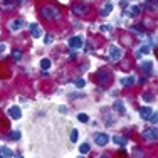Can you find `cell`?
<instances>
[{
  "mask_svg": "<svg viewBox=\"0 0 158 158\" xmlns=\"http://www.w3.org/2000/svg\"><path fill=\"white\" fill-rule=\"evenodd\" d=\"M29 32H31V35L34 39H39L40 35H42V31H40V25L37 24V22H32L31 25H29Z\"/></svg>",
  "mask_w": 158,
  "mask_h": 158,
  "instance_id": "obj_11",
  "label": "cell"
},
{
  "mask_svg": "<svg viewBox=\"0 0 158 158\" xmlns=\"http://www.w3.org/2000/svg\"><path fill=\"white\" fill-rule=\"evenodd\" d=\"M99 31H101V32H110V31H111V25H101Z\"/></svg>",
  "mask_w": 158,
  "mask_h": 158,
  "instance_id": "obj_31",
  "label": "cell"
},
{
  "mask_svg": "<svg viewBox=\"0 0 158 158\" xmlns=\"http://www.w3.org/2000/svg\"><path fill=\"white\" fill-rule=\"evenodd\" d=\"M152 113H153V110L150 106H141L140 108V118L141 119H148L150 116H152Z\"/></svg>",
  "mask_w": 158,
  "mask_h": 158,
  "instance_id": "obj_17",
  "label": "cell"
},
{
  "mask_svg": "<svg viewBox=\"0 0 158 158\" xmlns=\"http://www.w3.org/2000/svg\"><path fill=\"white\" fill-rule=\"evenodd\" d=\"M40 17H44L46 20H59L61 10L56 5H42L40 7Z\"/></svg>",
  "mask_w": 158,
  "mask_h": 158,
  "instance_id": "obj_1",
  "label": "cell"
},
{
  "mask_svg": "<svg viewBox=\"0 0 158 158\" xmlns=\"http://www.w3.org/2000/svg\"><path fill=\"white\" fill-rule=\"evenodd\" d=\"M77 138H79V131L76 130V128H73V130H71V133H69V140H71V143H76Z\"/></svg>",
  "mask_w": 158,
  "mask_h": 158,
  "instance_id": "obj_21",
  "label": "cell"
},
{
  "mask_svg": "<svg viewBox=\"0 0 158 158\" xmlns=\"http://www.w3.org/2000/svg\"><path fill=\"white\" fill-rule=\"evenodd\" d=\"M103 116H104V125H106V126H113V125H114V116L108 113V108H104V110H103Z\"/></svg>",
  "mask_w": 158,
  "mask_h": 158,
  "instance_id": "obj_16",
  "label": "cell"
},
{
  "mask_svg": "<svg viewBox=\"0 0 158 158\" xmlns=\"http://www.w3.org/2000/svg\"><path fill=\"white\" fill-rule=\"evenodd\" d=\"M2 52H5V44H0V54Z\"/></svg>",
  "mask_w": 158,
  "mask_h": 158,
  "instance_id": "obj_35",
  "label": "cell"
},
{
  "mask_svg": "<svg viewBox=\"0 0 158 158\" xmlns=\"http://www.w3.org/2000/svg\"><path fill=\"white\" fill-rule=\"evenodd\" d=\"M119 5H121V9H126V7H128V0H121Z\"/></svg>",
  "mask_w": 158,
  "mask_h": 158,
  "instance_id": "obj_33",
  "label": "cell"
},
{
  "mask_svg": "<svg viewBox=\"0 0 158 158\" xmlns=\"http://www.w3.org/2000/svg\"><path fill=\"white\" fill-rule=\"evenodd\" d=\"M17 2H19V3H24V2H25V0H17Z\"/></svg>",
  "mask_w": 158,
  "mask_h": 158,
  "instance_id": "obj_36",
  "label": "cell"
},
{
  "mask_svg": "<svg viewBox=\"0 0 158 158\" xmlns=\"http://www.w3.org/2000/svg\"><path fill=\"white\" fill-rule=\"evenodd\" d=\"M9 116L12 119H20L22 118V110L19 106H12V108H9Z\"/></svg>",
  "mask_w": 158,
  "mask_h": 158,
  "instance_id": "obj_12",
  "label": "cell"
},
{
  "mask_svg": "<svg viewBox=\"0 0 158 158\" xmlns=\"http://www.w3.org/2000/svg\"><path fill=\"white\" fill-rule=\"evenodd\" d=\"M0 10H2V9H0Z\"/></svg>",
  "mask_w": 158,
  "mask_h": 158,
  "instance_id": "obj_38",
  "label": "cell"
},
{
  "mask_svg": "<svg viewBox=\"0 0 158 158\" xmlns=\"http://www.w3.org/2000/svg\"><path fill=\"white\" fill-rule=\"evenodd\" d=\"M93 140L98 146H106L110 143V135L108 133H103V131H98V133L93 135Z\"/></svg>",
  "mask_w": 158,
  "mask_h": 158,
  "instance_id": "obj_4",
  "label": "cell"
},
{
  "mask_svg": "<svg viewBox=\"0 0 158 158\" xmlns=\"http://www.w3.org/2000/svg\"><path fill=\"white\" fill-rule=\"evenodd\" d=\"M148 121L152 123V125H156V121H158V113H156V111L152 113V116L148 118Z\"/></svg>",
  "mask_w": 158,
  "mask_h": 158,
  "instance_id": "obj_29",
  "label": "cell"
},
{
  "mask_svg": "<svg viewBox=\"0 0 158 158\" xmlns=\"http://www.w3.org/2000/svg\"><path fill=\"white\" fill-rule=\"evenodd\" d=\"M123 57V51L118 46H110V59L113 62H118Z\"/></svg>",
  "mask_w": 158,
  "mask_h": 158,
  "instance_id": "obj_7",
  "label": "cell"
},
{
  "mask_svg": "<svg viewBox=\"0 0 158 158\" xmlns=\"http://www.w3.org/2000/svg\"><path fill=\"white\" fill-rule=\"evenodd\" d=\"M77 121L79 123H89V116L86 113H79L77 114Z\"/></svg>",
  "mask_w": 158,
  "mask_h": 158,
  "instance_id": "obj_25",
  "label": "cell"
},
{
  "mask_svg": "<svg viewBox=\"0 0 158 158\" xmlns=\"http://www.w3.org/2000/svg\"><path fill=\"white\" fill-rule=\"evenodd\" d=\"M59 113L66 114V113H67V106H64V104H61V106H59Z\"/></svg>",
  "mask_w": 158,
  "mask_h": 158,
  "instance_id": "obj_32",
  "label": "cell"
},
{
  "mask_svg": "<svg viewBox=\"0 0 158 158\" xmlns=\"http://www.w3.org/2000/svg\"><path fill=\"white\" fill-rule=\"evenodd\" d=\"M74 86H76L77 89L84 88V86H86V79H82V77H77L76 81H74Z\"/></svg>",
  "mask_w": 158,
  "mask_h": 158,
  "instance_id": "obj_26",
  "label": "cell"
},
{
  "mask_svg": "<svg viewBox=\"0 0 158 158\" xmlns=\"http://www.w3.org/2000/svg\"><path fill=\"white\" fill-rule=\"evenodd\" d=\"M0 156H15V153L9 146H0Z\"/></svg>",
  "mask_w": 158,
  "mask_h": 158,
  "instance_id": "obj_19",
  "label": "cell"
},
{
  "mask_svg": "<svg viewBox=\"0 0 158 158\" xmlns=\"http://www.w3.org/2000/svg\"><path fill=\"white\" fill-rule=\"evenodd\" d=\"M10 2V0H3V3H9Z\"/></svg>",
  "mask_w": 158,
  "mask_h": 158,
  "instance_id": "obj_37",
  "label": "cell"
},
{
  "mask_svg": "<svg viewBox=\"0 0 158 158\" xmlns=\"http://www.w3.org/2000/svg\"><path fill=\"white\" fill-rule=\"evenodd\" d=\"M143 101H145V103H153V101H155V94H153V93H145V94H143Z\"/></svg>",
  "mask_w": 158,
  "mask_h": 158,
  "instance_id": "obj_23",
  "label": "cell"
},
{
  "mask_svg": "<svg viewBox=\"0 0 158 158\" xmlns=\"http://www.w3.org/2000/svg\"><path fill=\"white\" fill-rule=\"evenodd\" d=\"M67 46H69V49H79V47L84 46V40H82L81 35H74L67 40Z\"/></svg>",
  "mask_w": 158,
  "mask_h": 158,
  "instance_id": "obj_8",
  "label": "cell"
},
{
  "mask_svg": "<svg viewBox=\"0 0 158 158\" xmlns=\"http://www.w3.org/2000/svg\"><path fill=\"white\" fill-rule=\"evenodd\" d=\"M12 59H14V61H20V59H22V51H20V49H14V51H12Z\"/></svg>",
  "mask_w": 158,
  "mask_h": 158,
  "instance_id": "obj_24",
  "label": "cell"
},
{
  "mask_svg": "<svg viewBox=\"0 0 158 158\" xmlns=\"http://www.w3.org/2000/svg\"><path fill=\"white\" fill-rule=\"evenodd\" d=\"M89 10V3L88 2H79L76 5H73V14L74 15H84V14H88Z\"/></svg>",
  "mask_w": 158,
  "mask_h": 158,
  "instance_id": "obj_5",
  "label": "cell"
},
{
  "mask_svg": "<svg viewBox=\"0 0 158 158\" xmlns=\"http://www.w3.org/2000/svg\"><path fill=\"white\" fill-rule=\"evenodd\" d=\"M113 110H114L118 114H125L126 108H125V103H123L121 99H116L114 103H113Z\"/></svg>",
  "mask_w": 158,
  "mask_h": 158,
  "instance_id": "obj_13",
  "label": "cell"
},
{
  "mask_svg": "<svg viewBox=\"0 0 158 158\" xmlns=\"http://www.w3.org/2000/svg\"><path fill=\"white\" fill-rule=\"evenodd\" d=\"M40 67H42V71H47L49 67H51V61H49L47 57H44L42 61H40Z\"/></svg>",
  "mask_w": 158,
  "mask_h": 158,
  "instance_id": "obj_27",
  "label": "cell"
},
{
  "mask_svg": "<svg viewBox=\"0 0 158 158\" xmlns=\"http://www.w3.org/2000/svg\"><path fill=\"white\" fill-rule=\"evenodd\" d=\"M113 7H114V5H113L111 2H104L103 9H101V15H103V17H108V15L113 12Z\"/></svg>",
  "mask_w": 158,
  "mask_h": 158,
  "instance_id": "obj_18",
  "label": "cell"
},
{
  "mask_svg": "<svg viewBox=\"0 0 158 158\" xmlns=\"http://www.w3.org/2000/svg\"><path fill=\"white\" fill-rule=\"evenodd\" d=\"M96 81L99 86H108L111 81V73L108 69H104V67H101V69H98L96 73Z\"/></svg>",
  "mask_w": 158,
  "mask_h": 158,
  "instance_id": "obj_2",
  "label": "cell"
},
{
  "mask_svg": "<svg viewBox=\"0 0 158 158\" xmlns=\"http://www.w3.org/2000/svg\"><path fill=\"white\" fill-rule=\"evenodd\" d=\"M24 25H25V20H24L22 17L14 19V20H10V22H9V29H10V32H19L20 29H24Z\"/></svg>",
  "mask_w": 158,
  "mask_h": 158,
  "instance_id": "obj_6",
  "label": "cell"
},
{
  "mask_svg": "<svg viewBox=\"0 0 158 158\" xmlns=\"http://www.w3.org/2000/svg\"><path fill=\"white\" fill-rule=\"evenodd\" d=\"M141 14V5H133L130 10L123 9V17H138Z\"/></svg>",
  "mask_w": 158,
  "mask_h": 158,
  "instance_id": "obj_9",
  "label": "cell"
},
{
  "mask_svg": "<svg viewBox=\"0 0 158 158\" xmlns=\"http://www.w3.org/2000/svg\"><path fill=\"white\" fill-rule=\"evenodd\" d=\"M76 57H77V54H76L74 51H73V52H69V59H73V61H74Z\"/></svg>",
  "mask_w": 158,
  "mask_h": 158,
  "instance_id": "obj_34",
  "label": "cell"
},
{
  "mask_svg": "<svg viewBox=\"0 0 158 158\" xmlns=\"http://www.w3.org/2000/svg\"><path fill=\"white\" fill-rule=\"evenodd\" d=\"M52 40H54V35H52V34H46V35H44V44H46V46H51Z\"/></svg>",
  "mask_w": 158,
  "mask_h": 158,
  "instance_id": "obj_28",
  "label": "cell"
},
{
  "mask_svg": "<svg viewBox=\"0 0 158 158\" xmlns=\"http://www.w3.org/2000/svg\"><path fill=\"white\" fill-rule=\"evenodd\" d=\"M89 143H82V145H79V153H81V155H88L89 153Z\"/></svg>",
  "mask_w": 158,
  "mask_h": 158,
  "instance_id": "obj_22",
  "label": "cell"
},
{
  "mask_svg": "<svg viewBox=\"0 0 158 158\" xmlns=\"http://www.w3.org/2000/svg\"><path fill=\"white\" fill-rule=\"evenodd\" d=\"M141 136H143V140H145V141H153V143H155V141L158 140V130H156V125L148 126L146 130H143V131H141Z\"/></svg>",
  "mask_w": 158,
  "mask_h": 158,
  "instance_id": "obj_3",
  "label": "cell"
},
{
  "mask_svg": "<svg viewBox=\"0 0 158 158\" xmlns=\"http://www.w3.org/2000/svg\"><path fill=\"white\" fill-rule=\"evenodd\" d=\"M140 69L146 74V76H153V74H155V71H153V62H152V61H143V62L140 64Z\"/></svg>",
  "mask_w": 158,
  "mask_h": 158,
  "instance_id": "obj_10",
  "label": "cell"
},
{
  "mask_svg": "<svg viewBox=\"0 0 158 158\" xmlns=\"http://www.w3.org/2000/svg\"><path fill=\"white\" fill-rule=\"evenodd\" d=\"M119 82H121V86L123 88H131V86L136 82V77H133V76H126V77H121L119 79Z\"/></svg>",
  "mask_w": 158,
  "mask_h": 158,
  "instance_id": "obj_14",
  "label": "cell"
},
{
  "mask_svg": "<svg viewBox=\"0 0 158 158\" xmlns=\"http://www.w3.org/2000/svg\"><path fill=\"white\" fill-rule=\"evenodd\" d=\"M138 52H140V54H150V47L148 46H141L140 49H138Z\"/></svg>",
  "mask_w": 158,
  "mask_h": 158,
  "instance_id": "obj_30",
  "label": "cell"
},
{
  "mask_svg": "<svg viewBox=\"0 0 158 158\" xmlns=\"http://www.w3.org/2000/svg\"><path fill=\"white\" fill-rule=\"evenodd\" d=\"M113 143H114V145H118V146H123V148H125L126 143H128V138H126V136H123V135H114V136H113Z\"/></svg>",
  "mask_w": 158,
  "mask_h": 158,
  "instance_id": "obj_15",
  "label": "cell"
},
{
  "mask_svg": "<svg viewBox=\"0 0 158 158\" xmlns=\"http://www.w3.org/2000/svg\"><path fill=\"white\" fill-rule=\"evenodd\" d=\"M9 138H10V140H12V141H19V140H20V138H22V133H20V131H10V133H9Z\"/></svg>",
  "mask_w": 158,
  "mask_h": 158,
  "instance_id": "obj_20",
  "label": "cell"
}]
</instances>
